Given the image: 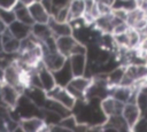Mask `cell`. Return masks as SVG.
<instances>
[{"instance_id": "obj_27", "label": "cell", "mask_w": 147, "mask_h": 132, "mask_svg": "<svg viewBox=\"0 0 147 132\" xmlns=\"http://www.w3.org/2000/svg\"><path fill=\"white\" fill-rule=\"evenodd\" d=\"M115 1L116 0H95L100 15L111 11V9H113V7L115 5Z\"/></svg>"}, {"instance_id": "obj_15", "label": "cell", "mask_w": 147, "mask_h": 132, "mask_svg": "<svg viewBox=\"0 0 147 132\" xmlns=\"http://www.w3.org/2000/svg\"><path fill=\"white\" fill-rule=\"evenodd\" d=\"M1 38H2V49L5 53L8 54H14L16 55L20 51V46H21V40L15 38L6 28V30L1 33Z\"/></svg>"}, {"instance_id": "obj_9", "label": "cell", "mask_w": 147, "mask_h": 132, "mask_svg": "<svg viewBox=\"0 0 147 132\" xmlns=\"http://www.w3.org/2000/svg\"><path fill=\"white\" fill-rule=\"evenodd\" d=\"M121 115L123 116V118L127 123L130 131H132V127L134 126V124L142 116V111L136 102H127V103H124Z\"/></svg>"}, {"instance_id": "obj_2", "label": "cell", "mask_w": 147, "mask_h": 132, "mask_svg": "<svg viewBox=\"0 0 147 132\" xmlns=\"http://www.w3.org/2000/svg\"><path fill=\"white\" fill-rule=\"evenodd\" d=\"M92 84V77L90 76H74L72 79L65 86L68 91L75 96L76 100H85L88 87Z\"/></svg>"}, {"instance_id": "obj_10", "label": "cell", "mask_w": 147, "mask_h": 132, "mask_svg": "<svg viewBox=\"0 0 147 132\" xmlns=\"http://www.w3.org/2000/svg\"><path fill=\"white\" fill-rule=\"evenodd\" d=\"M37 73H38L40 87H41L46 93L49 92L52 88H54V87L56 86V81H55L53 71H51L48 68H46V67L42 64V62L39 63V65L37 67Z\"/></svg>"}, {"instance_id": "obj_35", "label": "cell", "mask_w": 147, "mask_h": 132, "mask_svg": "<svg viewBox=\"0 0 147 132\" xmlns=\"http://www.w3.org/2000/svg\"><path fill=\"white\" fill-rule=\"evenodd\" d=\"M3 49H2V38H1V33H0V53H2Z\"/></svg>"}, {"instance_id": "obj_13", "label": "cell", "mask_w": 147, "mask_h": 132, "mask_svg": "<svg viewBox=\"0 0 147 132\" xmlns=\"http://www.w3.org/2000/svg\"><path fill=\"white\" fill-rule=\"evenodd\" d=\"M70 68L72 70L74 76H84L86 75L87 70V57L86 53H78V54H72L68 57Z\"/></svg>"}, {"instance_id": "obj_26", "label": "cell", "mask_w": 147, "mask_h": 132, "mask_svg": "<svg viewBox=\"0 0 147 132\" xmlns=\"http://www.w3.org/2000/svg\"><path fill=\"white\" fill-rule=\"evenodd\" d=\"M0 20L5 23L6 26L11 24L16 18L13 9H6V8H0Z\"/></svg>"}, {"instance_id": "obj_21", "label": "cell", "mask_w": 147, "mask_h": 132, "mask_svg": "<svg viewBox=\"0 0 147 132\" xmlns=\"http://www.w3.org/2000/svg\"><path fill=\"white\" fill-rule=\"evenodd\" d=\"M13 10H14L16 21H20V22L29 24V25L33 24V20H32V17L30 15V10H29L28 5H24V3L17 1V3L14 6Z\"/></svg>"}, {"instance_id": "obj_1", "label": "cell", "mask_w": 147, "mask_h": 132, "mask_svg": "<svg viewBox=\"0 0 147 132\" xmlns=\"http://www.w3.org/2000/svg\"><path fill=\"white\" fill-rule=\"evenodd\" d=\"M55 42H56V49L65 57H69L72 54L86 53V46L78 42L72 34L57 37L55 38Z\"/></svg>"}, {"instance_id": "obj_28", "label": "cell", "mask_w": 147, "mask_h": 132, "mask_svg": "<svg viewBox=\"0 0 147 132\" xmlns=\"http://www.w3.org/2000/svg\"><path fill=\"white\" fill-rule=\"evenodd\" d=\"M51 1V16L59 9L61 8H64V7H68L69 6V2L70 0H49Z\"/></svg>"}, {"instance_id": "obj_33", "label": "cell", "mask_w": 147, "mask_h": 132, "mask_svg": "<svg viewBox=\"0 0 147 132\" xmlns=\"http://www.w3.org/2000/svg\"><path fill=\"white\" fill-rule=\"evenodd\" d=\"M6 28H7V26L5 25V23H3V22L0 20V33H2V32L6 30Z\"/></svg>"}, {"instance_id": "obj_22", "label": "cell", "mask_w": 147, "mask_h": 132, "mask_svg": "<svg viewBox=\"0 0 147 132\" xmlns=\"http://www.w3.org/2000/svg\"><path fill=\"white\" fill-rule=\"evenodd\" d=\"M42 108H46V109H48V110H51V111L57 114V115L61 116L62 118L71 114V110H70V109H68L65 106H63L62 103H60L59 101H56L55 99H52V98H49V96H47V99H46L45 104H44Z\"/></svg>"}, {"instance_id": "obj_31", "label": "cell", "mask_w": 147, "mask_h": 132, "mask_svg": "<svg viewBox=\"0 0 147 132\" xmlns=\"http://www.w3.org/2000/svg\"><path fill=\"white\" fill-rule=\"evenodd\" d=\"M16 3H17V0H0V8L13 9Z\"/></svg>"}, {"instance_id": "obj_4", "label": "cell", "mask_w": 147, "mask_h": 132, "mask_svg": "<svg viewBox=\"0 0 147 132\" xmlns=\"http://www.w3.org/2000/svg\"><path fill=\"white\" fill-rule=\"evenodd\" d=\"M42 48H44V46H42ZM67 60H68V57H65L63 54H61L57 49H46V48H44V54H42L41 62L51 71H55V70L60 69L67 62Z\"/></svg>"}, {"instance_id": "obj_32", "label": "cell", "mask_w": 147, "mask_h": 132, "mask_svg": "<svg viewBox=\"0 0 147 132\" xmlns=\"http://www.w3.org/2000/svg\"><path fill=\"white\" fill-rule=\"evenodd\" d=\"M137 7L147 15V0H137Z\"/></svg>"}, {"instance_id": "obj_16", "label": "cell", "mask_w": 147, "mask_h": 132, "mask_svg": "<svg viewBox=\"0 0 147 132\" xmlns=\"http://www.w3.org/2000/svg\"><path fill=\"white\" fill-rule=\"evenodd\" d=\"M23 94H25L39 108H42L44 107L45 101L47 99V93L42 88L36 87V86H28L23 91Z\"/></svg>"}, {"instance_id": "obj_39", "label": "cell", "mask_w": 147, "mask_h": 132, "mask_svg": "<svg viewBox=\"0 0 147 132\" xmlns=\"http://www.w3.org/2000/svg\"><path fill=\"white\" fill-rule=\"evenodd\" d=\"M37 1H40V0H37Z\"/></svg>"}, {"instance_id": "obj_34", "label": "cell", "mask_w": 147, "mask_h": 132, "mask_svg": "<svg viewBox=\"0 0 147 132\" xmlns=\"http://www.w3.org/2000/svg\"><path fill=\"white\" fill-rule=\"evenodd\" d=\"M18 2H22V3H24V5H29V3H31L33 0H17Z\"/></svg>"}, {"instance_id": "obj_8", "label": "cell", "mask_w": 147, "mask_h": 132, "mask_svg": "<svg viewBox=\"0 0 147 132\" xmlns=\"http://www.w3.org/2000/svg\"><path fill=\"white\" fill-rule=\"evenodd\" d=\"M28 7L30 10V15L33 20V23H48L51 18V14L46 9L41 0L40 1L33 0L31 3L28 5Z\"/></svg>"}, {"instance_id": "obj_38", "label": "cell", "mask_w": 147, "mask_h": 132, "mask_svg": "<svg viewBox=\"0 0 147 132\" xmlns=\"http://www.w3.org/2000/svg\"><path fill=\"white\" fill-rule=\"evenodd\" d=\"M1 83H2V79H0V84H1Z\"/></svg>"}, {"instance_id": "obj_24", "label": "cell", "mask_w": 147, "mask_h": 132, "mask_svg": "<svg viewBox=\"0 0 147 132\" xmlns=\"http://www.w3.org/2000/svg\"><path fill=\"white\" fill-rule=\"evenodd\" d=\"M123 75H124V67L123 65H117L116 68H114L113 70L107 72V80H108L109 87L119 85L122 81Z\"/></svg>"}, {"instance_id": "obj_25", "label": "cell", "mask_w": 147, "mask_h": 132, "mask_svg": "<svg viewBox=\"0 0 147 132\" xmlns=\"http://www.w3.org/2000/svg\"><path fill=\"white\" fill-rule=\"evenodd\" d=\"M59 125H61L68 132H75L77 130V126H78V121H77L76 116L71 112L70 115L61 118V121L59 122Z\"/></svg>"}, {"instance_id": "obj_12", "label": "cell", "mask_w": 147, "mask_h": 132, "mask_svg": "<svg viewBox=\"0 0 147 132\" xmlns=\"http://www.w3.org/2000/svg\"><path fill=\"white\" fill-rule=\"evenodd\" d=\"M125 22L127 23V25L130 28H133L138 31H141L147 24V15L142 10H140L138 7H136V8L127 11Z\"/></svg>"}, {"instance_id": "obj_11", "label": "cell", "mask_w": 147, "mask_h": 132, "mask_svg": "<svg viewBox=\"0 0 147 132\" xmlns=\"http://www.w3.org/2000/svg\"><path fill=\"white\" fill-rule=\"evenodd\" d=\"M102 131H114V132H129L130 127L123 116L113 115L106 118V122L102 124Z\"/></svg>"}, {"instance_id": "obj_3", "label": "cell", "mask_w": 147, "mask_h": 132, "mask_svg": "<svg viewBox=\"0 0 147 132\" xmlns=\"http://www.w3.org/2000/svg\"><path fill=\"white\" fill-rule=\"evenodd\" d=\"M138 87L136 86H124V85H116L109 88V95L115 98L122 103L127 102H136Z\"/></svg>"}, {"instance_id": "obj_29", "label": "cell", "mask_w": 147, "mask_h": 132, "mask_svg": "<svg viewBox=\"0 0 147 132\" xmlns=\"http://www.w3.org/2000/svg\"><path fill=\"white\" fill-rule=\"evenodd\" d=\"M132 131H134V132H146L147 131V119L144 116H141L138 119V122L134 124V126L132 127Z\"/></svg>"}, {"instance_id": "obj_6", "label": "cell", "mask_w": 147, "mask_h": 132, "mask_svg": "<svg viewBox=\"0 0 147 132\" xmlns=\"http://www.w3.org/2000/svg\"><path fill=\"white\" fill-rule=\"evenodd\" d=\"M0 94H1L2 103L6 104L8 108H14L16 106L20 96L22 95V92L18 88H16L15 86L2 81L0 84Z\"/></svg>"}, {"instance_id": "obj_17", "label": "cell", "mask_w": 147, "mask_h": 132, "mask_svg": "<svg viewBox=\"0 0 147 132\" xmlns=\"http://www.w3.org/2000/svg\"><path fill=\"white\" fill-rule=\"evenodd\" d=\"M47 24L52 31V34L55 38L72 34V28H71L69 22H60V21H56V20L51 17Z\"/></svg>"}, {"instance_id": "obj_36", "label": "cell", "mask_w": 147, "mask_h": 132, "mask_svg": "<svg viewBox=\"0 0 147 132\" xmlns=\"http://www.w3.org/2000/svg\"><path fill=\"white\" fill-rule=\"evenodd\" d=\"M2 76H3V68L0 65V79H2Z\"/></svg>"}, {"instance_id": "obj_19", "label": "cell", "mask_w": 147, "mask_h": 132, "mask_svg": "<svg viewBox=\"0 0 147 132\" xmlns=\"http://www.w3.org/2000/svg\"><path fill=\"white\" fill-rule=\"evenodd\" d=\"M7 29L15 38H17L20 40H22V39H24L31 34V25L22 23V22L16 21V20L11 24H9L7 26Z\"/></svg>"}, {"instance_id": "obj_23", "label": "cell", "mask_w": 147, "mask_h": 132, "mask_svg": "<svg viewBox=\"0 0 147 132\" xmlns=\"http://www.w3.org/2000/svg\"><path fill=\"white\" fill-rule=\"evenodd\" d=\"M68 10H69V22L75 18L83 17L85 13V0H70Z\"/></svg>"}, {"instance_id": "obj_7", "label": "cell", "mask_w": 147, "mask_h": 132, "mask_svg": "<svg viewBox=\"0 0 147 132\" xmlns=\"http://www.w3.org/2000/svg\"><path fill=\"white\" fill-rule=\"evenodd\" d=\"M20 129L23 132H41L48 131V125L40 116H31L20 119Z\"/></svg>"}, {"instance_id": "obj_37", "label": "cell", "mask_w": 147, "mask_h": 132, "mask_svg": "<svg viewBox=\"0 0 147 132\" xmlns=\"http://www.w3.org/2000/svg\"><path fill=\"white\" fill-rule=\"evenodd\" d=\"M0 103H2V99H1V94H0Z\"/></svg>"}, {"instance_id": "obj_30", "label": "cell", "mask_w": 147, "mask_h": 132, "mask_svg": "<svg viewBox=\"0 0 147 132\" xmlns=\"http://www.w3.org/2000/svg\"><path fill=\"white\" fill-rule=\"evenodd\" d=\"M9 115H10V108H8L3 103H0V118L8 119L10 117Z\"/></svg>"}, {"instance_id": "obj_20", "label": "cell", "mask_w": 147, "mask_h": 132, "mask_svg": "<svg viewBox=\"0 0 147 132\" xmlns=\"http://www.w3.org/2000/svg\"><path fill=\"white\" fill-rule=\"evenodd\" d=\"M31 34L40 42L46 41L51 37H54L47 23H33L31 25Z\"/></svg>"}, {"instance_id": "obj_14", "label": "cell", "mask_w": 147, "mask_h": 132, "mask_svg": "<svg viewBox=\"0 0 147 132\" xmlns=\"http://www.w3.org/2000/svg\"><path fill=\"white\" fill-rule=\"evenodd\" d=\"M123 106L124 103L119 102L118 100H116L115 98H113L111 95H106L105 98L101 99L100 102V107L103 111V114L108 117V116H113V115H119L122 114L123 110Z\"/></svg>"}, {"instance_id": "obj_5", "label": "cell", "mask_w": 147, "mask_h": 132, "mask_svg": "<svg viewBox=\"0 0 147 132\" xmlns=\"http://www.w3.org/2000/svg\"><path fill=\"white\" fill-rule=\"evenodd\" d=\"M47 96L55 99L56 101H59L60 103H62L63 106H65L70 110H72V108L75 107V104L77 102L75 96L68 91V88L65 86L56 85L54 88H52L49 92H47Z\"/></svg>"}, {"instance_id": "obj_18", "label": "cell", "mask_w": 147, "mask_h": 132, "mask_svg": "<svg viewBox=\"0 0 147 132\" xmlns=\"http://www.w3.org/2000/svg\"><path fill=\"white\" fill-rule=\"evenodd\" d=\"M53 73H54V78H55L56 85H59V86H67L68 83L74 77V73H72V70L70 68V64H69L68 60L60 69L53 71Z\"/></svg>"}]
</instances>
